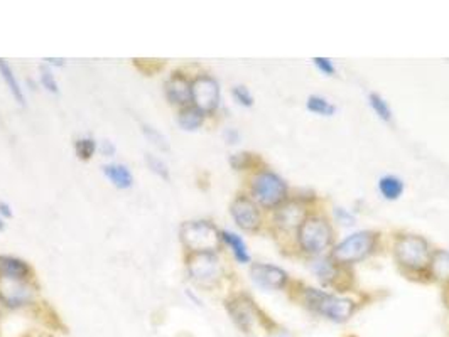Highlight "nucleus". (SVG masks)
<instances>
[{"label": "nucleus", "instance_id": "obj_1", "mask_svg": "<svg viewBox=\"0 0 449 337\" xmlns=\"http://www.w3.org/2000/svg\"><path fill=\"white\" fill-rule=\"evenodd\" d=\"M308 307L333 322H347L355 312V302L318 289H308L304 294Z\"/></svg>", "mask_w": 449, "mask_h": 337}, {"label": "nucleus", "instance_id": "obj_2", "mask_svg": "<svg viewBox=\"0 0 449 337\" xmlns=\"http://www.w3.org/2000/svg\"><path fill=\"white\" fill-rule=\"evenodd\" d=\"M181 240L193 253H215L222 235L210 221H190L181 226Z\"/></svg>", "mask_w": 449, "mask_h": 337}, {"label": "nucleus", "instance_id": "obj_3", "mask_svg": "<svg viewBox=\"0 0 449 337\" xmlns=\"http://www.w3.org/2000/svg\"><path fill=\"white\" fill-rule=\"evenodd\" d=\"M395 258L409 270H424L429 267L431 251L424 238L417 235H404L395 241Z\"/></svg>", "mask_w": 449, "mask_h": 337}, {"label": "nucleus", "instance_id": "obj_4", "mask_svg": "<svg viewBox=\"0 0 449 337\" xmlns=\"http://www.w3.org/2000/svg\"><path fill=\"white\" fill-rule=\"evenodd\" d=\"M375 246V235L370 231H358L350 235L333 250L331 258L340 265H353L362 262L372 253Z\"/></svg>", "mask_w": 449, "mask_h": 337}, {"label": "nucleus", "instance_id": "obj_5", "mask_svg": "<svg viewBox=\"0 0 449 337\" xmlns=\"http://www.w3.org/2000/svg\"><path fill=\"white\" fill-rule=\"evenodd\" d=\"M252 196L264 208H276L287 197V186L274 172H259L252 179Z\"/></svg>", "mask_w": 449, "mask_h": 337}, {"label": "nucleus", "instance_id": "obj_6", "mask_svg": "<svg viewBox=\"0 0 449 337\" xmlns=\"http://www.w3.org/2000/svg\"><path fill=\"white\" fill-rule=\"evenodd\" d=\"M333 241V229L323 218H308L299 228V243L304 251L320 255L330 248Z\"/></svg>", "mask_w": 449, "mask_h": 337}, {"label": "nucleus", "instance_id": "obj_7", "mask_svg": "<svg viewBox=\"0 0 449 337\" xmlns=\"http://www.w3.org/2000/svg\"><path fill=\"white\" fill-rule=\"evenodd\" d=\"M188 273L198 285L211 289L222 278L223 268L215 253H195L188 262Z\"/></svg>", "mask_w": 449, "mask_h": 337}, {"label": "nucleus", "instance_id": "obj_8", "mask_svg": "<svg viewBox=\"0 0 449 337\" xmlns=\"http://www.w3.org/2000/svg\"><path fill=\"white\" fill-rule=\"evenodd\" d=\"M191 101L203 114H211L218 108L220 87L211 76H200L191 83Z\"/></svg>", "mask_w": 449, "mask_h": 337}, {"label": "nucleus", "instance_id": "obj_9", "mask_svg": "<svg viewBox=\"0 0 449 337\" xmlns=\"http://www.w3.org/2000/svg\"><path fill=\"white\" fill-rule=\"evenodd\" d=\"M232 216L235 219L237 226L245 231H255L260 226V211L257 204L249 197H237L232 202Z\"/></svg>", "mask_w": 449, "mask_h": 337}, {"label": "nucleus", "instance_id": "obj_10", "mask_svg": "<svg viewBox=\"0 0 449 337\" xmlns=\"http://www.w3.org/2000/svg\"><path fill=\"white\" fill-rule=\"evenodd\" d=\"M227 310L232 316V321L237 324L244 332H250L257 321V309L254 302L247 297L240 295L227 302Z\"/></svg>", "mask_w": 449, "mask_h": 337}, {"label": "nucleus", "instance_id": "obj_11", "mask_svg": "<svg viewBox=\"0 0 449 337\" xmlns=\"http://www.w3.org/2000/svg\"><path fill=\"white\" fill-rule=\"evenodd\" d=\"M250 277L259 287L269 290H281L287 283V273L284 270L267 263H254L250 268Z\"/></svg>", "mask_w": 449, "mask_h": 337}, {"label": "nucleus", "instance_id": "obj_12", "mask_svg": "<svg viewBox=\"0 0 449 337\" xmlns=\"http://www.w3.org/2000/svg\"><path fill=\"white\" fill-rule=\"evenodd\" d=\"M0 300L9 307H21L33 300V290L26 285V280L0 277Z\"/></svg>", "mask_w": 449, "mask_h": 337}, {"label": "nucleus", "instance_id": "obj_13", "mask_svg": "<svg viewBox=\"0 0 449 337\" xmlns=\"http://www.w3.org/2000/svg\"><path fill=\"white\" fill-rule=\"evenodd\" d=\"M166 96L173 105H186L191 101V83L183 74H173L166 81Z\"/></svg>", "mask_w": 449, "mask_h": 337}, {"label": "nucleus", "instance_id": "obj_14", "mask_svg": "<svg viewBox=\"0 0 449 337\" xmlns=\"http://www.w3.org/2000/svg\"><path fill=\"white\" fill-rule=\"evenodd\" d=\"M276 221L284 229L301 228V224L306 221V211L298 202H287L281 209H277Z\"/></svg>", "mask_w": 449, "mask_h": 337}, {"label": "nucleus", "instance_id": "obj_15", "mask_svg": "<svg viewBox=\"0 0 449 337\" xmlns=\"http://www.w3.org/2000/svg\"><path fill=\"white\" fill-rule=\"evenodd\" d=\"M29 275V267L22 260L14 256H0V277L12 280H26Z\"/></svg>", "mask_w": 449, "mask_h": 337}, {"label": "nucleus", "instance_id": "obj_16", "mask_svg": "<svg viewBox=\"0 0 449 337\" xmlns=\"http://www.w3.org/2000/svg\"><path fill=\"white\" fill-rule=\"evenodd\" d=\"M103 174L110 179L112 184L119 189H129L132 187L134 177L130 174V170L122 164H109L103 165Z\"/></svg>", "mask_w": 449, "mask_h": 337}, {"label": "nucleus", "instance_id": "obj_17", "mask_svg": "<svg viewBox=\"0 0 449 337\" xmlns=\"http://www.w3.org/2000/svg\"><path fill=\"white\" fill-rule=\"evenodd\" d=\"M203 118H205L203 111L198 110L196 106H188L179 111L178 123H179V127H181L183 130H186V132H195V130H198L201 125H203Z\"/></svg>", "mask_w": 449, "mask_h": 337}, {"label": "nucleus", "instance_id": "obj_18", "mask_svg": "<svg viewBox=\"0 0 449 337\" xmlns=\"http://www.w3.org/2000/svg\"><path fill=\"white\" fill-rule=\"evenodd\" d=\"M431 272L438 280L449 283V251L439 250L431 256Z\"/></svg>", "mask_w": 449, "mask_h": 337}, {"label": "nucleus", "instance_id": "obj_19", "mask_svg": "<svg viewBox=\"0 0 449 337\" xmlns=\"http://www.w3.org/2000/svg\"><path fill=\"white\" fill-rule=\"evenodd\" d=\"M222 238L224 240V243H227V245L232 248V253L237 258V262H240V263L250 262V255H249V250H247L245 241L242 240L239 235H235V233H232V231H223Z\"/></svg>", "mask_w": 449, "mask_h": 337}, {"label": "nucleus", "instance_id": "obj_20", "mask_svg": "<svg viewBox=\"0 0 449 337\" xmlns=\"http://www.w3.org/2000/svg\"><path fill=\"white\" fill-rule=\"evenodd\" d=\"M0 76H2L4 81H6V84L9 87V92L12 93V96L16 98L17 103H19L21 106H24V94H22V88H21L19 81H17V78L14 76V73H12L11 66L7 65L6 60H0Z\"/></svg>", "mask_w": 449, "mask_h": 337}, {"label": "nucleus", "instance_id": "obj_21", "mask_svg": "<svg viewBox=\"0 0 449 337\" xmlns=\"http://www.w3.org/2000/svg\"><path fill=\"white\" fill-rule=\"evenodd\" d=\"M379 189L385 199L395 201L402 196L404 182L399 177H395V175H385V177L380 179Z\"/></svg>", "mask_w": 449, "mask_h": 337}, {"label": "nucleus", "instance_id": "obj_22", "mask_svg": "<svg viewBox=\"0 0 449 337\" xmlns=\"http://www.w3.org/2000/svg\"><path fill=\"white\" fill-rule=\"evenodd\" d=\"M306 105L309 111H313V114H316V115H323V116H331V115H335V111H336V106L333 105V103H330L321 96H309Z\"/></svg>", "mask_w": 449, "mask_h": 337}, {"label": "nucleus", "instance_id": "obj_23", "mask_svg": "<svg viewBox=\"0 0 449 337\" xmlns=\"http://www.w3.org/2000/svg\"><path fill=\"white\" fill-rule=\"evenodd\" d=\"M368 101H370L372 108H374V111L377 115H379L380 120H384V121L392 120V110H390L387 101H385L384 98L380 96V94L370 93L368 94Z\"/></svg>", "mask_w": 449, "mask_h": 337}, {"label": "nucleus", "instance_id": "obj_24", "mask_svg": "<svg viewBox=\"0 0 449 337\" xmlns=\"http://www.w3.org/2000/svg\"><path fill=\"white\" fill-rule=\"evenodd\" d=\"M75 148H76V155H78L80 159L88 160V159H92L93 154H95L97 143L95 140H92V138H80V140H76Z\"/></svg>", "mask_w": 449, "mask_h": 337}, {"label": "nucleus", "instance_id": "obj_25", "mask_svg": "<svg viewBox=\"0 0 449 337\" xmlns=\"http://www.w3.org/2000/svg\"><path fill=\"white\" fill-rule=\"evenodd\" d=\"M313 270H314V273H316V275L320 277L323 282L331 280V278L336 275V270L333 267V263L326 262V260H320V262H314Z\"/></svg>", "mask_w": 449, "mask_h": 337}, {"label": "nucleus", "instance_id": "obj_26", "mask_svg": "<svg viewBox=\"0 0 449 337\" xmlns=\"http://www.w3.org/2000/svg\"><path fill=\"white\" fill-rule=\"evenodd\" d=\"M142 132H144V135H146V137H147V140L154 143L156 147H159L161 150H168V148H169V143H168V140H166L164 135L161 133V132H157L156 128L149 127V125H144Z\"/></svg>", "mask_w": 449, "mask_h": 337}, {"label": "nucleus", "instance_id": "obj_27", "mask_svg": "<svg viewBox=\"0 0 449 337\" xmlns=\"http://www.w3.org/2000/svg\"><path fill=\"white\" fill-rule=\"evenodd\" d=\"M146 162H147V165H149V169L152 170V172L161 175L163 179H169V169H168V165H166L164 160H161L159 157H156L152 154H147Z\"/></svg>", "mask_w": 449, "mask_h": 337}, {"label": "nucleus", "instance_id": "obj_28", "mask_svg": "<svg viewBox=\"0 0 449 337\" xmlns=\"http://www.w3.org/2000/svg\"><path fill=\"white\" fill-rule=\"evenodd\" d=\"M232 94L242 106H252L254 105V96L250 94V92L245 87H235L233 88Z\"/></svg>", "mask_w": 449, "mask_h": 337}, {"label": "nucleus", "instance_id": "obj_29", "mask_svg": "<svg viewBox=\"0 0 449 337\" xmlns=\"http://www.w3.org/2000/svg\"><path fill=\"white\" fill-rule=\"evenodd\" d=\"M41 83H43V87L46 88L49 93H58V92H60L55 76H53L51 70H48V67H41Z\"/></svg>", "mask_w": 449, "mask_h": 337}, {"label": "nucleus", "instance_id": "obj_30", "mask_svg": "<svg viewBox=\"0 0 449 337\" xmlns=\"http://www.w3.org/2000/svg\"><path fill=\"white\" fill-rule=\"evenodd\" d=\"M314 65L318 66V70L323 71V73L328 74V76H333L335 74V66L333 62H331L330 60H326V57H314Z\"/></svg>", "mask_w": 449, "mask_h": 337}, {"label": "nucleus", "instance_id": "obj_31", "mask_svg": "<svg viewBox=\"0 0 449 337\" xmlns=\"http://www.w3.org/2000/svg\"><path fill=\"white\" fill-rule=\"evenodd\" d=\"M100 150H102V154L103 155H109V157H112V155H115V145L114 143H112L110 140H105V142H102V145H100Z\"/></svg>", "mask_w": 449, "mask_h": 337}, {"label": "nucleus", "instance_id": "obj_32", "mask_svg": "<svg viewBox=\"0 0 449 337\" xmlns=\"http://www.w3.org/2000/svg\"><path fill=\"white\" fill-rule=\"evenodd\" d=\"M224 137H227V140L230 143H237V140H239V132H237V130H228V132L224 133Z\"/></svg>", "mask_w": 449, "mask_h": 337}, {"label": "nucleus", "instance_id": "obj_33", "mask_svg": "<svg viewBox=\"0 0 449 337\" xmlns=\"http://www.w3.org/2000/svg\"><path fill=\"white\" fill-rule=\"evenodd\" d=\"M0 214H4V216H6V218H11V216H12L11 206H9L7 202H0Z\"/></svg>", "mask_w": 449, "mask_h": 337}, {"label": "nucleus", "instance_id": "obj_34", "mask_svg": "<svg viewBox=\"0 0 449 337\" xmlns=\"http://www.w3.org/2000/svg\"><path fill=\"white\" fill-rule=\"evenodd\" d=\"M51 65H56V66H63V60H51Z\"/></svg>", "mask_w": 449, "mask_h": 337}, {"label": "nucleus", "instance_id": "obj_35", "mask_svg": "<svg viewBox=\"0 0 449 337\" xmlns=\"http://www.w3.org/2000/svg\"><path fill=\"white\" fill-rule=\"evenodd\" d=\"M2 228H4V224H2V221H0V229H2Z\"/></svg>", "mask_w": 449, "mask_h": 337}, {"label": "nucleus", "instance_id": "obj_36", "mask_svg": "<svg viewBox=\"0 0 449 337\" xmlns=\"http://www.w3.org/2000/svg\"><path fill=\"white\" fill-rule=\"evenodd\" d=\"M284 337H287V336H284Z\"/></svg>", "mask_w": 449, "mask_h": 337}]
</instances>
